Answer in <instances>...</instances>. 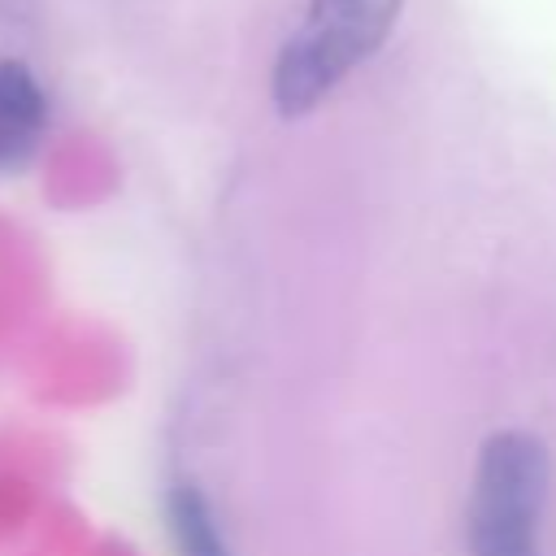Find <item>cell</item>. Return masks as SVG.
Returning a JSON list of instances; mask_svg holds the SVG:
<instances>
[{
    "label": "cell",
    "instance_id": "obj_1",
    "mask_svg": "<svg viewBox=\"0 0 556 556\" xmlns=\"http://www.w3.org/2000/svg\"><path fill=\"white\" fill-rule=\"evenodd\" d=\"M400 4L404 0H304V22L282 43L269 74L274 109L282 117L317 109L361 61L387 43Z\"/></svg>",
    "mask_w": 556,
    "mask_h": 556
},
{
    "label": "cell",
    "instance_id": "obj_2",
    "mask_svg": "<svg viewBox=\"0 0 556 556\" xmlns=\"http://www.w3.org/2000/svg\"><path fill=\"white\" fill-rule=\"evenodd\" d=\"M547 500V452L526 430H500L482 443L469 486V556H539V517Z\"/></svg>",
    "mask_w": 556,
    "mask_h": 556
},
{
    "label": "cell",
    "instance_id": "obj_3",
    "mask_svg": "<svg viewBox=\"0 0 556 556\" xmlns=\"http://www.w3.org/2000/svg\"><path fill=\"white\" fill-rule=\"evenodd\" d=\"M43 130V91L26 65H0V169L22 165Z\"/></svg>",
    "mask_w": 556,
    "mask_h": 556
},
{
    "label": "cell",
    "instance_id": "obj_4",
    "mask_svg": "<svg viewBox=\"0 0 556 556\" xmlns=\"http://www.w3.org/2000/svg\"><path fill=\"white\" fill-rule=\"evenodd\" d=\"M169 526H174V539H178V552L182 556H226L222 534H217L213 513L200 500V491L178 486L169 495Z\"/></svg>",
    "mask_w": 556,
    "mask_h": 556
}]
</instances>
